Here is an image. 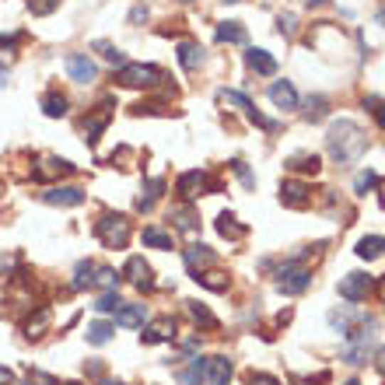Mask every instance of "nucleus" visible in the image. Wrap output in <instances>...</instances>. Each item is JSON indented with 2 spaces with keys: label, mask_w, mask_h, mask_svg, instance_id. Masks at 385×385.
I'll list each match as a JSON object with an SVG mask.
<instances>
[{
  "label": "nucleus",
  "mask_w": 385,
  "mask_h": 385,
  "mask_svg": "<svg viewBox=\"0 0 385 385\" xmlns=\"http://www.w3.org/2000/svg\"><path fill=\"white\" fill-rule=\"evenodd\" d=\"M60 4H63V0H28V11L43 18V14H53V11H56Z\"/></svg>",
  "instance_id": "58836bf2"
},
{
  "label": "nucleus",
  "mask_w": 385,
  "mask_h": 385,
  "mask_svg": "<svg viewBox=\"0 0 385 385\" xmlns=\"http://www.w3.org/2000/svg\"><path fill=\"white\" fill-rule=\"evenodd\" d=\"M120 308H123V298H120L116 291H105L102 298L95 301V312H98V315H109V312H120Z\"/></svg>",
  "instance_id": "72a5a7b5"
},
{
  "label": "nucleus",
  "mask_w": 385,
  "mask_h": 385,
  "mask_svg": "<svg viewBox=\"0 0 385 385\" xmlns=\"http://www.w3.org/2000/svg\"><path fill=\"white\" fill-rule=\"evenodd\" d=\"M308 284H312V270L301 266L298 259H291L277 270V288L284 295H301V291H308Z\"/></svg>",
  "instance_id": "7ed1b4c3"
},
{
  "label": "nucleus",
  "mask_w": 385,
  "mask_h": 385,
  "mask_svg": "<svg viewBox=\"0 0 385 385\" xmlns=\"http://www.w3.org/2000/svg\"><path fill=\"white\" fill-rule=\"evenodd\" d=\"M196 347H200V340H196V337H189V340H182V350H186V354H193Z\"/></svg>",
  "instance_id": "8fccbe9b"
},
{
  "label": "nucleus",
  "mask_w": 385,
  "mask_h": 385,
  "mask_svg": "<svg viewBox=\"0 0 385 385\" xmlns=\"http://www.w3.org/2000/svg\"><path fill=\"white\" fill-rule=\"evenodd\" d=\"M214 263V253L207 249V246H189L186 249V266L193 270V273H200L204 266H211Z\"/></svg>",
  "instance_id": "412c9836"
},
{
  "label": "nucleus",
  "mask_w": 385,
  "mask_h": 385,
  "mask_svg": "<svg viewBox=\"0 0 385 385\" xmlns=\"http://www.w3.org/2000/svg\"><path fill=\"white\" fill-rule=\"evenodd\" d=\"M116 81L123 88H154L162 81V70L151 67V63H123L120 74H116Z\"/></svg>",
  "instance_id": "20e7f679"
},
{
  "label": "nucleus",
  "mask_w": 385,
  "mask_h": 385,
  "mask_svg": "<svg viewBox=\"0 0 385 385\" xmlns=\"http://www.w3.org/2000/svg\"><path fill=\"white\" fill-rule=\"evenodd\" d=\"M211 189H217L214 182H211V175L200 169L193 172H182L179 175V182H175V193L182 196V204H193L196 196H204V193H211Z\"/></svg>",
  "instance_id": "39448f33"
},
{
  "label": "nucleus",
  "mask_w": 385,
  "mask_h": 385,
  "mask_svg": "<svg viewBox=\"0 0 385 385\" xmlns=\"http://www.w3.org/2000/svg\"><path fill=\"white\" fill-rule=\"evenodd\" d=\"M375 21H379V25H382V28H385V4H382V7H379V14H375Z\"/></svg>",
  "instance_id": "603ef678"
},
{
  "label": "nucleus",
  "mask_w": 385,
  "mask_h": 385,
  "mask_svg": "<svg viewBox=\"0 0 385 385\" xmlns=\"http://www.w3.org/2000/svg\"><path fill=\"white\" fill-rule=\"evenodd\" d=\"M63 385H81V382H63Z\"/></svg>",
  "instance_id": "4d7b16f0"
},
{
  "label": "nucleus",
  "mask_w": 385,
  "mask_h": 385,
  "mask_svg": "<svg viewBox=\"0 0 385 385\" xmlns=\"http://www.w3.org/2000/svg\"><path fill=\"white\" fill-rule=\"evenodd\" d=\"M246 385H280V382H277L273 375H263V371H253V375H249V382H246Z\"/></svg>",
  "instance_id": "37998d69"
},
{
  "label": "nucleus",
  "mask_w": 385,
  "mask_h": 385,
  "mask_svg": "<svg viewBox=\"0 0 385 385\" xmlns=\"http://www.w3.org/2000/svg\"><path fill=\"white\" fill-rule=\"evenodd\" d=\"M123 273L130 277V284H137L140 291H151V288H154V280H151V266H147L140 256H130Z\"/></svg>",
  "instance_id": "f8f14e48"
},
{
  "label": "nucleus",
  "mask_w": 385,
  "mask_h": 385,
  "mask_svg": "<svg viewBox=\"0 0 385 385\" xmlns=\"http://www.w3.org/2000/svg\"><path fill=\"white\" fill-rule=\"evenodd\" d=\"M25 385H60L53 375H43V371H32L28 379H25Z\"/></svg>",
  "instance_id": "a19ab883"
},
{
  "label": "nucleus",
  "mask_w": 385,
  "mask_h": 385,
  "mask_svg": "<svg viewBox=\"0 0 385 385\" xmlns=\"http://www.w3.org/2000/svg\"><path fill=\"white\" fill-rule=\"evenodd\" d=\"M217 231H221L224 238H242V235H246V224H238V217L224 211V214L217 217Z\"/></svg>",
  "instance_id": "bb28decb"
},
{
  "label": "nucleus",
  "mask_w": 385,
  "mask_h": 385,
  "mask_svg": "<svg viewBox=\"0 0 385 385\" xmlns=\"http://www.w3.org/2000/svg\"><path fill=\"white\" fill-rule=\"evenodd\" d=\"M144 246L151 249H172V235L162 228H144Z\"/></svg>",
  "instance_id": "2f4dec72"
},
{
  "label": "nucleus",
  "mask_w": 385,
  "mask_h": 385,
  "mask_svg": "<svg viewBox=\"0 0 385 385\" xmlns=\"http://www.w3.org/2000/svg\"><path fill=\"white\" fill-rule=\"evenodd\" d=\"M109 120H112L109 105H102L95 116H88V120H85V140H88V144H98V137H102V130L109 127Z\"/></svg>",
  "instance_id": "2eb2a0df"
},
{
  "label": "nucleus",
  "mask_w": 385,
  "mask_h": 385,
  "mask_svg": "<svg viewBox=\"0 0 385 385\" xmlns=\"http://www.w3.org/2000/svg\"><path fill=\"white\" fill-rule=\"evenodd\" d=\"M102 385H127V382H112V379H105V382H102Z\"/></svg>",
  "instance_id": "5fc2aeb1"
},
{
  "label": "nucleus",
  "mask_w": 385,
  "mask_h": 385,
  "mask_svg": "<svg viewBox=\"0 0 385 385\" xmlns=\"http://www.w3.org/2000/svg\"><path fill=\"white\" fill-rule=\"evenodd\" d=\"M0 193H4V182H0Z\"/></svg>",
  "instance_id": "13d9d810"
},
{
  "label": "nucleus",
  "mask_w": 385,
  "mask_h": 385,
  "mask_svg": "<svg viewBox=\"0 0 385 385\" xmlns=\"http://www.w3.org/2000/svg\"><path fill=\"white\" fill-rule=\"evenodd\" d=\"M46 204H53V207H81L85 204V189H78V186H53L49 193H43Z\"/></svg>",
  "instance_id": "1a4fd4ad"
},
{
  "label": "nucleus",
  "mask_w": 385,
  "mask_h": 385,
  "mask_svg": "<svg viewBox=\"0 0 385 385\" xmlns=\"http://www.w3.org/2000/svg\"><path fill=\"white\" fill-rule=\"evenodd\" d=\"M326 144H329V154H333L337 165H354L364 154L368 137H364V130L357 127L354 120H337V123H329Z\"/></svg>",
  "instance_id": "f257e3e1"
},
{
  "label": "nucleus",
  "mask_w": 385,
  "mask_h": 385,
  "mask_svg": "<svg viewBox=\"0 0 385 385\" xmlns=\"http://www.w3.org/2000/svg\"><path fill=\"white\" fill-rule=\"evenodd\" d=\"M43 112H46V116H53V120L67 116V98H63V95H56V91H53V95H46V98H43Z\"/></svg>",
  "instance_id": "7c9ffc66"
},
{
  "label": "nucleus",
  "mask_w": 385,
  "mask_h": 385,
  "mask_svg": "<svg viewBox=\"0 0 385 385\" xmlns=\"http://www.w3.org/2000/svg\"><path fill=\"white\" fill-rule=\"evenodd\" d=\"M14 382V375H11V368H4V364H0V385H11Z\"/></svg>",
  "instance_id": "09e8293b"
},
{
  "label": "nucleus",
  "mask_w": 385,
  "mask_h": 385,
  "mask_svg": "<svg viewBox=\"0 0 385 385\" xmlns=\"http://www.w3.org/2000/svg\"><path fill=\"white\" fill-rule=\"evenodd\" d=\"M140 340H144V343H172V340H175V319H169V315L154 319L151 326H144Z\"/></svg>",
  "instance_id": "9d476101"
},
{
  "label": "nucleus",
  "mask_w": 385,
  "mask_h": 385,
  "mask_svg": "<svg viewBox=\"0 0 385 385\" xmlns=\"http://www.w3.org/2000/svg\"><path fill=\"white\" fill-rule=\"evenodd\" d=\"M382 204H385V193H382Z\"/></svg>",
  "instance_id": "052dcab7"
},
{
  "label": "nucleus",
  "mask_w": 385,
  "mask_h": 385,
  "mask_svg": "<svg viewBox=\"0 0 385 385\" xmlns=\"http://www.w3.org/2000/svg\"><path fill=\"white\" fill-rule=\"evenodd\" d=\"M162 193H165V179H151V182H147V196H137V211L147 214V211L162 200Z\"/></svg>",
  "instance_id": "4be33fe9"
},
{
  "label": "nucleus",
  "mask_w": 385,
  "mask_h": 385,
  "mask_svg": "<svg viewBox=\"0 0 385 385\" xmlns=\"http://www.w3.org/2000/svg\"><path fill=\"white\" fill-rule=\"evenodd\" d=\"M67 74H70V81H78V85H91V81L98 78V67H95V60H91L88 53H70V56H67Z\"/></svg>",
  "instance_id": "423d86ee"
},
{
  "label": "nucleus",
  "mask_w": 385,
  "mask_h": 385,
  "mask_svg": "<svg viewBox=\"0 0 385 385\" xmlns=\"http://www.w3.org/2000/svg\"><path fill=\"white\" fill-rule=\"evenodd\" d=\"M270 102L277 105V109H298V91L291 81H277V85H270Z\"/></svg>",
  "instance_id": "ddd939ff"
},
{
  "label": "nucleus",
  "mask_w": 385,
  "mask_h": 385,
  "mask_svg": "<svg viewBox=\"0 0 385 385\" xmlns=\"http://www.w3.org/2000/svg\"><path fill=\"white\" fill-rule=\"evenodd\" d=\"M364 105H371V112H375V120H379V127L385 130V105H382V102H379V98H368Z\"/></svg>",
  "instance_id": "79ce46f5"
},
{
  "label": "nucleus",
  "mask_w": 385,
  "mask_h": 385,
  "mask_svg": "<svg viewBox=\"0 0 385 385\" xmlns=\"http://www.w3.org/2000/svg\"><path fill=\"white\" fill-rule=\"evenodd\" d=\"M288 169L291 172H315L322 169V162H319V154H295V158H288Z\"/></svg>",
  "instance_id": "c756f323"
},
{
  "label": "nucleus",
  "mask_w": 385,
  "mask_h": 385,
  "mask_svg": "<svg viewBox=\"0 0 385 385\" xmlns=\"http://www.w3.org/2000/svg\"><path fill=\"white\" fill-rule=\"evenodd\" d=\"M85 371H88V375H91V379H98V375H102V364H98V361H95V364H88Z\"/></svg>",
  "instance_id": "3c124183"
},
{
  "label": "nucleus",
  "mask_w": 385,
  "mask_h": 385,
  "mask_svg": "<svg viewBox=\"0 0 385 385\" xmlns=\"http://www.w3.org/2000/svg\"><path fill=\"white\" fill-rule=\"evenodd\" d=\"M95 284H98V288H105V291H116L120 273H116L112 266H95Z\"/></svg>",
  "instance_id": "473e14b6"
},
{
  "label": "nucleus",
  "mask_w": 385,
  "mask_h": 385,
  "mask_svg": "<svg viewBox=\"0 0 385 385\" xmlns=\"http://www.w3.org/2000/svg\"><path fill=\"white\" fill-rule=\"evenodd\" d=\"M193 280L211 288V291H228V277L224 273H193Z\"/></svg>",
  "instance_id": "f704fd0d"
},
{
  "label": "nucleus",
  "mask_w": 385,
  "mask_h": 385,
  "mask_svg": "<svg viewBox=\"0 0 385 385\" xmlns=\"http://www.w3.org/2000/svg\"><path fill=\"white\" fill-rule=\"evenodd\" d=\"M85 337H88V343H95V347L109 343V340H112V322H102V319H98V322H91Z\"/></svg>",
  "instance_id": "c85d7f7f"
},
{
  "label": "nucleus",
  "mask_w": 385,
  "mask_h": 385,
  "mask_svg": "<svg viewBox=\"0 0 385 385\" xmlns=\"http://www.w3.org/2000/svg\"><path fill=\"white\" fill-rule=\"evenodd\" d=\"M280 204H284V207H295V211L308 207V204H312V189H308V182H301V179H288V182L280 186Z\"/></svg>",
  "instance_id": "6e6552de"
},
{
  "label": "nucleus",
  "mask_w": 385,
  "mask_h": 385,
  "mask_svg": "<svg viewBox=\"0 0 385 385\" xmlns=\"http://www.w3.org/2000/svg\"><path fill=\"white\" fill-rule=\"evenodd\" d=\"M343 385H361V382H357V379H350V382H343Z\"/></svg>",
  "instance_id": "6e6d98bb"
},
{
  "label": "nucleus",
  "mask_w": 385,
  "mask_h": 385,
  "mask_svg": "<svg viewBox=\"0 0 385 385\" xmlns=\"http://www.w3.org/2000/svg\"><path fill=\"white\" fill-rule=\"evenodd\" d=\"M228 4H238V0H228Z\"/></svg>",
  "instance_id": "bf43d9fd"
},
{
  "label": "nucleus",
  "mask_w": 385,
  "mask_h": 385,
  "mask_svg": "<svg viewBox=\"0 0 385 385\" xmlns=\"http://www.w3.org/2000/svg\"><path fill=\"white\" fill-rule=\"evenodd\" d=\"M144 18H147V7H133V11H130V21H133V25L144 21Z\"/></svg>",
  "instance_id": "49530a36"
},
{
  "label": "nucleus",
  "mask_w": 385,
  "mask_h": 385,
  "mask_svg": "<svg viewBox=\"0 0 385 385\" xmlns=\"http://www.w3.org/2000/svg\"><path fill=\"white\" fill-rule=\"evenodd\" d=\"M357 256H361V259L385 256V238H382V235H368V238H361V242H357Z\"/></svg>",
  "instance_id": "b1692460"
},
{
  "label": "nucleus",
  "mask_w": 385,
  "mask_h": 385,
  "mask_svg": "<svg viewBox=\"0 0 385 385\" xmlns=\"http://www.w3.org/2000/svg\"><path fill=\"white\" fill-rule=\"evenodd\" d=\"M70 172H74V165L63 162V158H43L39 169L32 172V179L36 182H49V179H60V175H70Z\"/></svg>",
  "instance_id": "9b49d317"
},
{
  "label": "nucleus",
  "mask_w": 385,
  "mask_h": 385,
  "mask_svg": "<svg viewBox=\"0 0 385 385\" xmlns=\"http://www.w3.org/2000/svg\"><path fill=\"white\" fill-rule=\"evenodd\" d=\"M375 368H379V375L385 379V347H379V350H375Z\"/></svg>",
  "instance_id": "c03bdc74"
},
{
  "label": "nucleus",
  "mask_w": 385,
  "mask_h": 385,
  "mask_svg": "<svg viewBox=\"0 0 385 385\" xmlns=\"http://www.w3.org/2000/svg\"><path fill=\"white\" fill-rule=\"evenodd\" d=\"M91 284H95V263L81 259V263L74 266V280H70V288H74V291H85V288H91Z\"/></svg>",
  "instance_id": "a878e982"
},
{
  "label": "nucleus",
  "mask_w": 385,
  "mask_h": 385,
  "mask_svg": "<svg viewBox=\"0 0 385 385\" xmlns=\"http://www.w3.org/2000/svg\"><path fill=\"white\" fill-rule=\"evenodd\" d=\"M246 63H249V70H256L263 78L277 74V60H273L266 49H249V53H246Z\"/></svg>",
  "instance_id": "dca6fc26"
},
{
  "label": "nucleus",
  "mask_w": 385,
  "mask_h": 385,
  "mask_svg": "<svg viewBox=\"0 0 385 385\" xmlns=\"http://www.w3.org/2000/svg\"><path fill=\"white\" fill-rule=\"evenodd\" d=\"M305 4H308V7H319V4H326V0H305Z\"/></svg>",
  "instance_id": "864d4df0"
},
{
  "label": "nucleus",
  "mask_w": 385,
  "mask_h": 385,
  "mask_svg": "<svg viewBox=\"0 0 385 385\" xmlns=\"http://www.w3.org/2000/svg\"><path fill=\"white\" fill-rule=\"evenodd\" d=\"M169 221H175V228L179 231H196L200 228V217H196V211H193V204H175L172 207V214H169Z\"/></svg>",
  "instance_id": "4468645a"
},
{
  "label": "nucleus",
  "mask_w": 385,
  "mask_h": 385,
  "mask_svg": "<svg viewBox=\"0 0 385 385\" xmlns=\"http://www.w3.org/2000/svg\"><path fill=\"white\" fill-rule=\"evenodd\" d=\"M371 288H375V280L368 277V273H347L340 280V298L347 301H364L371 295Z\"/></svg>",
  "instance_id": "0eeeda50"
},
{
  "label": "nucleus",
  "mask_w": 385,
  "mask_h": 385,
  "mask_svg": "<svg viewBox=\"0 0 385 385\" xmlns=\"http://www.w3.org/2000/svg\"><path fill=\"white\" fill-rule=\"evenodd\" d=\"M217 43L242 46V43H246V28H242L238 21H221V25H217Z\"/></svg>",
  "instance_id": "393cba45"
},
{
  "label": "nucleus",
  "mask_w": 385,
  "mask_h": 385,
  "mask_svg": "<svg viewBox=\"0 0 385 385\" xmlns=\"http://www.w3.org/2000/svg\"><path fill=\"white\" fill-rule=\"evenodd\" d=\"M231 172H235V175L246 182V189H253V186H256V175L246 169V162H238V158H235V162H231Z\"/></svg>",
  "instance_id": "ea45409f"
},
{
  "label": "nucleus",
  "mask_w": 385,
  "mask_h": 385,
  "mask_svg": "<svg viewBox=\"0 0 385 385\" xmlns=\"http://www.w3.org/2000/svg\"><path fill=\"white\" fill-rule=\"evenodd\" d=\"M189 315H193V322H196V326H204V329H217V315L207 308V305L189 301Z\"/></svg>",
  "instance_id": "cd10ccee"
},
{
  "label": "nucleus",
  "mask_w": 385,
  "mask_h": 385,
  "mask_svg": "<svg viewBox=\"0 0 385 385\" xmlns=\"http://www.w3.org/2000/svg\"><path fill=\"white\" fill-rule=\"evenodd\" d=\"M305 116H308L312 123L322 120V116H326V98H308V102H305Z\"/></svg>",
  "instance_id": "e433bc0d"
},
{
  "label": "nucleus",
  "mask_w": 385,
  "mask_h": 385,
  "mask_svg": "<svg viewBox=\"0 0 385 385\" xmlns=\"http://www.w3.org/2000/svg\"><path fill=\"white\" fill-rule=\"evenodd\" d=\"M231 382V361L228 357H207V385Z\"/></svg>",
  "instance_id": "f3484780"
},
{
  "label": "nucleus",
  "mask_w": 385,
  "mask_h": 385,
  "mask_svg": "<svg viewBox=\"0 0 385 385\" xmlns=\"http://www.w3.org/2000/svg\"><path fill=\"white\" fill-rule=\"evenodd\" d=\"M144 319H147V308H144V305H123V308L116 312V326H127V329L144 326Z\"/></svg>",
  "instance_id": "a211bd4d"
},
{
  "label": "nucleus",
  "mask_w": 385,
  "mask_h": 385,
  "mask_svg": "<svg viewBox=\"0 0 385 385\" xmlns=\"http://www.w3.org/2000/svg\"><path fill=\"white\" fill-rule=\"evenodd\" d=\"M179 63H182V70H200L204 67V49L196 43H179Z\"/></svg>",
  "instance_id": "6ab92c4d"
},
{
  "label": "nucleus",
  "mask_w": 385,
  "mask_h": 385,
  "mask_svg": "<svg viewBox=\"0 0 385 385\" xmlns=\"http://www.w3.org/2000/svg\"><path fill=\"white\" fill-rule=\"evenodd\" d=\"M375 182H379V175H375V172H361V175H357V179H354V189H357V193H361V196H368V193H371V186H375Z\"/></svg>",
  "instance_id": "4c0bfd02"
},
{
  "label": "nucleus",
  "mask_w": 385,
  "mask_h": 385,
  "mask_svg": "<svg viewBox=\"0 0 385 385\" xmlns=\"http://www.w3.org/2000/svg\"><path fill=\"white\" fill-rule=\"evenodd\" d=\"M46 329H49V308H36V315L25 319V337L28 340H39Z\"/></svg>",
  "instance_id": "aec40b11"
},
{
  "label": "nucleus",
  "mask_w": 385,
  "mask_h": 385,
  "mask_svg": "<svg viewBox=\"0 0 385 385\" xmlns=\"http://www.w3.org/2000/svg\"><path fill=\"white\" fill-rule=\"evenodd\" d=\"M95 49H98V53H102L109 63H116V67H123V63H127V60H123V53H120V49H116L112 43H105V39H98V43H95Z\"/></svg>",
  "instance_id": "c9c22d12"
},
{
  "label": "nucleus",
  "mask_w": 385,
  "mask_h": 385,
  "mask_svg": "<svg viewBox=\"0 0 385 385\" xmlns=\"http://www.w3.org/2000/svg\"><path fill=\"white\" fill-rule=\"evenodd\" d=\"M280 32H288V36L295 32V14H284V18H280Z\"/></svg>",
  "instance_id": "a18cd8bd"
},
{
  "label": "nucleus",
  "mask_w": 385,
  "mask_h": 385,
  "mask_svg": "<svg viewBox=\"0 0 385 385\" xmlns=\"http://www.w3.org/2000/svg\"><path fill=\"white\" fill-rule=\"evenodd\" d=\"M14 46H18V36H7V39H0V49H4V53H11Z\"/></svg>",
  "instance_id": "de8ad7c7"
},
{
  "label": "nucleus",
  "mask_w": 385,
  "mask_h": 385,
  "mask_svg": "<svg viewBox=\"0 0 385 385\" xmlns=\"http://www.w3.org/2000/svg\"><path fill=\"white\" fill-rule=\"evenodd\" d=\"M95 235H98V242L105 249H127L130 235H133L130 217L127 214H102V221H95Z\"/></svg>",
  "instance_id": "f03ea898"
},
{
  "label": "nucleus",
  "mask_w": 385,
  "mask_h": 385,
  "mask_svg": "<svg viewBox=\"0 0 385 385\" xmlns=\"http://www.w3.org/2000/svg\"><path fill=\"white\" fill-rule=\"evenodd\" d=\"M179 382L182 385H200L207 382V357H193V364L179 375Z\"/></svg>",
  "instance_id": "5701e85b"
}]
</instances>
